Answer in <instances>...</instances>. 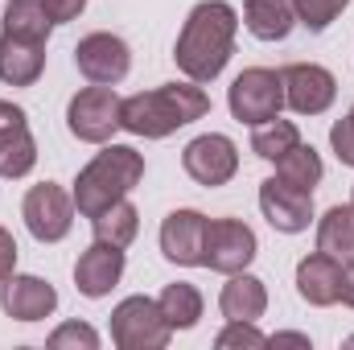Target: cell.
Segmentation results:
<instances>
[{
    "label": "cell",
    "instance_id": "6",
    "mask_svg": "<svg viewBox=\"0 0 354 350\" xmlns=\"http://www.w3.org/2000/svg\"><path fill=\"white\" fill-rule=\"evenodd\" d=\"M21 219L37 243H62L75 227V194H66L58 181L29 185L25 202H21Z\"/></svg>",
    "mask_w": 354,
    "mask_h": 350
},
{
    "label": "cell",
    "instance_id": "14",
    "mask_svg": "<svg viewBox=\"0 0 354 350\" xmlns=\"http://www.w3.org/2000/svg\"><path fill=\"white\" fill-rule=\"evenodd\" d=\"M206 214L202 210H189V206H181V210H169L165 214V223H161V256L177 268H202L206 260Z\"/></svg>",
    "mask_w": 354,
    "mask_h": 350
},
{
    "label": "cell",
    "instance_id": "1",
    "mask_svg": "<svg viewBox=\"0 0 354 350\" xmlns=\"http://www.w3.org/2000/svg\"><path fill=\"white\" fill-rule=\"evenodd\" d=\"M235 37H239V12L227 0H202L189 8L181 33L174 42V62L189 83H214L231 54H235Z\"/></svg>",
    "mask_w": 354,
    "mask_h": 350
},
{
    "label": "cell",
    "instance_id": "9",
    "mask_svg": "<svg viewBox=\"0 0 354 350\" xmlns=\"http://www.w3.org/2000/svg\"><path fill=\"white\" fill-rule=\"evenodd\" d=\"M75 66L87 83H99V87H120L132 71V46L120 37V33H87L79 37L75 46Z\"/></svg>",
    "mask_w": 354,
    "mask_h": 350
},
{
    "label": "cell",
    "instance_id": "17",
    "mask_svg": "<svg viewBox=\"0 0 354 350\" xmlns=\"http://www.w3.org/2000/svg\"><path fill=\"white\" fill-rule=\"evenodd\" d=\"M297 297L313 309H330L342 301V260L313 252L297 264Z\"/></svg>",
    "mask_w": 354,
    "mask_h": 350
},
{
    "label": "cell",
    "instance_id": "22",
    "mask_svg": "<svg viewBox=\"0 0 354 350\" xmlns=\"http://www.w3.org/2000/svg\"><path fill=\"white\" fill-rule=\"evenodd\" d=\"M91 231H95L99 243L132 248V239L140 235V210H136L128 198H120V202H111L107 210H99V214L91 219Z\"/></svg>",
    "mask_w": 354,
    "mask_h": 350
},
{
    "label": "cell",
    "instance_id": "18",
    "mask_svg": "<svg viewBox=\"0 0 354 350\" xmlns=\"http://www.w3.org/2000/svg\"><path fill=\"white\" fill-rule=\"evenodd\" d=\"M46 75V42H29L0 29V83L4 87H33Z\"/></svg>",
    "mask_w": 354,
    "mask_h": 350
},
{
    "label": "cell",
    "instance_id": "3",
    "mask_svg": "<svg viewBox=\"0 0 354 350\" xmlns=\"http://www.w3.org/2000/svg\"><path fill=\"white\" fill-rule=\"evenodd\" d=\"M145 181V153H136L132 145H103V153H95L75 177V210L83 219H95L99 210H107L111 202L128 198L136 185Z\"/></svg>",
    "mask_w": 354,
    "mask_h": 350
},
{
    "label": "cell",
    "instance_id": "16",
    "mask_svg": "<svg viewBox=\"0 0 354 350\" xmlns=\"http://www.w3.org/2000/svg\"><path fill=\"white\" fill-rule=\"evenodd\" d=\"M124 248H111V243H91L87 252L75 260V288L87 297V301H99V297H107L120 280H124Z\"/></svg>",
    "mask_w": 354,
    "mask_h": 350
},
{
    "label": "cell",
    "instance_id": "36",
    "mask_svg": "<svg viewBox=\"0 0 354 350\" xmlns=\"http://www.w3.org/2000/svg\"><path fill=\"white\" fill-rule=\"evenodd\" d=\"M351 202H354V185H351Z\"/></svg>",
    "mask_w": 354,
    "mask_h": 350
},
{
    "label": "cell",
    "instance_id": "19",
    "mask_svg": "<svg viewBox=\"0 0 354 350\" xmlns=\"http://www.w3.org/2000/svg\"><path fill=\"white\" fill-rule=\"evenodd\" d=\"M218 309L227 322H260L268 313V284L252 272L227 276V284L218 293Z\"/></svg>",
    "mask_w": 354,
    "mask_h": 350
},
{
    "label": "cell",
    "instance_id": "30",
    "mask_svg": "<svg viewBox=\"0 0 354 350\" xmlns=\"http://www.w3.org/2000/svg\"><path fill=\"white\" fill-rule=\"evenodd\" d=\"M330 149H334V157H338L342 165L354 169V116L351 111H346L342 120L330 124Z\"/></svg>",
    "mask_w": 354,
    "mask_h": 350
},
{
    "label": "cell",
    "instance_id": "24",
    "mask_svg": "<svg viewBox=\"0 0 354 350\" xmlns=\"http://www.w3.org/2000/svg\"><path fill=\"white\" fill-rule=\"evenodd\" d=\"M276 165V177L280 181H288V185H297V190H317L322 185V177H326V165H322V157H317V149L313 145H292L280 161H272Z\"/></svg>",
    "mask_w": 354,
    "mask_h": 350
},
{
    "label": "cell",
    "instance_id": "20",
    "mask_svg": "<svg viewBox=\"0 0 354 350\" xmlns=\"http://www.w3.org/2000/svg\"><path fill=\"white\" fill-rule=\"evenodd\" d=\"M243 25L256 42H284L297 29L292 0H243Z\"/></svg>",
    "mask_w": 354,
    "mask_h": 350
},
{
    "label": "cell",
    "instance_id": "2",
    "mask_svg": "<svg viewBox=\"0 0 354 350\" xmlns=\"http://www.w3.org/2000/svg\"><path fill=\"white\" fill-rule=\"evenodd\" d=\"M210 111V95L202 91V83H161L153 91L128 95L120 99V128L145 140H165L177 128L202 120Z\"/></svg>",
    "mask_w": 354,
    "mask_h": 350
},
{
    "label": "cell",
    "instance_id": "7",
    "mask_svg": "<svg viewBox=\"0 0 354 350\" xmlns=\"http://www.w3.org/2000/svg\"><path fill=\"white\" fill-rule=\"evenodd\" d=\"M66 128L83 145H107L120 132V95L115 87H83L66 103Z\"/></svg>",
    "mask_w": 354,
    "mask_h": 350
},
{
    "label": "cell",
    "instance_id": "26",
    "mask_svg": "<svg viewBox=\"0 0 354 350\" xmlns=\"http://www.w3.org/2000/svg\"><path fill=\"white\" fill-rule=\"evenodd\" d=\"M292 145H301V128L292 124V120H268V124H256L252 128V153L260 157V161H280Z\"/></svg>",
    "mask_w": 354,
    "mask_h": 350
},
{
    "label": "cell",
    "instance_id": "15",
    "mask_svg": "<svg viewBox=\"0 0 354 350\" xmlns=\"http://www.w3.org/2000/svg\"><path fill=\"white\" fill-rule=\"evenodd\" d=\"M0 309L12 322H46L58 309V288L33 272H12L0 284Z\"/></svg>",
    "mask_w": 354,
    "mask_h": 350
},
{
    "label": "cell",
    "instance_id": "25",
    "mask_svg": "<svg viewBox=\"0 0 354 350\" xmlns=\"http://www.w3.org/2000/svg\"><path fill=\"white\" fill-rule=\"evenodd\" d=\"M50 12L41 0H8L4 4V33H17V37H29V42H50Z\"/></svg>",
    "mask_w": 354,
    "mask_h": 350
},
{
    "label": "cell",
    "instance_id": "23",
    "mask_svg": "<svg viewBox=\"0 0 354 350\" xmlns=\"http://www.w3.org/2000/svg\"><path fill=\"white\" fill-rule=\"evenodd\" d=\"M157 305H161V313H165V322H169V330H194L198 322H202V309H206V301H202V293H198V284H189V280H177V284H165L161 288V297H157Z\"/></svg>",
    "mask_w": 354,
    "mask_h": 350
},
{
    "label": "cell",
    "instance_id": "32",
    "mask_svg": "<svg viewBox=\"0 0 354 350\" xmlns=\"http://www.w3.org/2000/svg\"><path fill=\"white\" fill-rule=\"evenodd\" d=\"M17 272V239L0 227V284Z\"/></svg>",
    "mask_w": 354,
    "mask_h": 350
},
{
    "label": "cell",
    "instance_id": "37",
    "mask_svg": "<svg viewBox=\"0 0 354 350\" xmlns=\"http://www.w3.org/2000/svg\"><path fill=\"white\" fill-rule=\"evenodd\" d=\"M351 116H354V103H351Z\"/></svg>",
    "mask_w": 354,
    "mask_h": 350
},
{
    "label": "cell",
    "instance_id": "11",
    "mask_svg": "<svg viewBox=\"0 0 354 350\" xmlns=\"http://www.w3.org/2000/svg\"><path fill=\"white\" fill-rule=\"evenodd\" d=\"M280 83H284V107H292L297 116H326L338 99V79L322 62H288L280 71Z\"/></svg>",
    "mask_w": 354,
    "mask_h": 350
},
{
    "label": "cell",
    "instance_id": "5",
    "mask_svg": "<svg viewBox=\"0 0 354 350\" xmlns=\"http://www.w3.org/2000/svg\"><path fill=\"white\" fill-rule=\"evenodd\" d=\"M227 107L239 124L256 128L280 116L284 107V83H280V71L272 66H248L243 75H235V83L227 87Z\"/></svg>",
    "mask_w": 354,
    "mask_h": 350
},
{
    "label": "cell",
    "instance_id": "29",
    "mask_svg": "<svg viewBox=\"0 0 354 350\" xmlns=\"http://www.w3.org/2000/svg\"><path fill=\"white\" fill-rule=\"evenodd\" d=\"M50 350H99V330L87 326V322H62L50 338H46Z\"/></svg>",
    "mask_w": 354,
    "mask_h": 350
},
{
    "label": "cell",
    "instance_id": "4",
    "mask_svg": "<svg viewBox=\"0 0 354 350\" xmlns=\"http://www.w3.org/2000/svg\"><path fill=\"white\" fill-rule=\"evenodd\" d=\"M174 338L161 305L153 297H124L111 309V342L120 350H165Z\"/></svg>",
    "mask_w": 354,
    "mask_h": 350
},
{
    "label": "cell",
    "instance_id": "34",
    "mask_svg": "<svg viewBox=\"0 0 354 350\" xmlns=\"http://www.w3.org/2000/svg\"><path fill=\"white\" fill-rule=\"evenodd\" d=\"M342 305L354 309V260L342 264Z\"/></svg>",
    "mask_w": 354,
    "mask_h": 350
},
{
    "label": "cell",
    "instance_id": "31",
    "mask_svg": "<svg viewBox=\"0 0 354 350\" xmlns=\"http://www.w3.org/2000/svg\"><path fill=\"white\" fill-rule=\"evenodd\" d=\"M41 4H46V12H50L54 25H71V21H79L83 8H87V0H41Z\"/></svg>",
    "mask_w": 354,
    "mask_h": 350
},
{
    "label": "cell",
    "instance_id": "33",
    "mask_svg": "<svg viewBox=\"0 0 354 350\" xmlns=\"http://www.w3.org/2000/svg\"><path fill=\"white\" fill-rule=\"evenodd\" d=\"M268 347H313V342H309V334H297V330H284V334H272V338H268Z\"/></svg>",
    "mask_w": 354,
    "mask_h": 350
},
{
    "label": "cell",
    "instance_id": "27",
    "mask_svg": "<svg viewBox=\"0 0 354 350\" xmlns=\"http://www.w3.org/2000/svg\"><path fill=\"white\" fill-rule=\"evenodd\" d=\"M346 8H351V0H292L297 25H305L309 33H326Z\"/></svg>",
    "mask_w": 354,
    "mask_h": 350
},
{
    "label": "cell",
    "instance_id": "13",
    "mask_svg": "<svg viewBox=\"0 0 354 350\" xmlns=\"http://www.w3.org/2000/svg\"><path fill=\"white\" fill-rule=\"evenodd\" d=\"M260 210H264L272 231L301 235L313 223V194L297 190V185H288V181H280V177L272 174L268 181H260Z\"/></svg>",
    "mask_w": 354,
    "mask_h": 350
},
{
    "label": "cell",
    "instance_id": "10",
    "mask_svg": "<svg viewBox=\"0 0 354 350\" xmlns=\"http://www.w3.org/2000/svg\"><path fill=\"white\" fill-rule=\"evenodd\" d=\"M181 169L189 174V181H198L206 190H218L239 174V149L223 132H202L181 149Z\"/></svg>",
    "mask_w": 354,
    "mask_h": 350
},
{
    "label": "cell",
    "instance_id": "35",
    "mask_svg": "<svg viewBox=\"0 0 354 350\" xmlns=\"http://www.w3.org/2000/svg\"><path fill=\"white\" fill-rule=\"evenodd\" d=\"M346 347H354V334H351V338H346Z\"/></svg>",
    "mask_w": 354,
    "mask_h": 350
},
{
    "label": "cell",
    "instance_id": "21",
    "mask_svg": "<svg viewBox=\"0 0 354 350\" xmlns=\"http://www.w3.org/2000/svg\"><path fill=\"white\" fill-rule=\"evenodd\" d=\"M317 252L334 256V260H354V202L330 206L317 219Z\"/></svg>",
    "mask_w": 354,
    "mask_h": 350
},
{
    "label": "cell",
    "instance_id": "12",
    "mask_svg": "<svg viewBox=\"0 0 354 350\" xmlns=\"http://www.w3.org/2000/svg\"><path fill=\"white\" fill-rule=\"evenodd\" d=\"M33 165H37V140L29 132V116L25 107L0 99V177L21 181L33 174Z\"/></svg>",
    "mask_w": 354,
    "mask_h": 350
},
{
    "label": "cell",
    "instance_id": "8",
    "mask_svg": "<svg viewBox=\"0 0 354 350\" xmlns=\"http://www.w3.org/2000/svg\"><path fill=\"white\" fill-rule=\"evenodd\" d=\"M256 256H260V239L243 219H210L206 223V260H202V268H210L218 276H235V272H248Z\"/></svg>",
    "mask_w": 354,
    "mask_h": 350
},
{
    "label": "cell",
    "instance_id": "28",
    "mask_svg": "<svg viewBox=\"0 0 354 350\" xmlns=\"http://www.w3.org/2000/svg\"><path fill=\"white\" fill-rule=\"evenodd\" d=\"M214 347L218 350H260V347H268V334L256 322H227L214 334Z\"/></svg>",
    "mask_w": 354,
    "mask_h": 350
}]
</instances>
